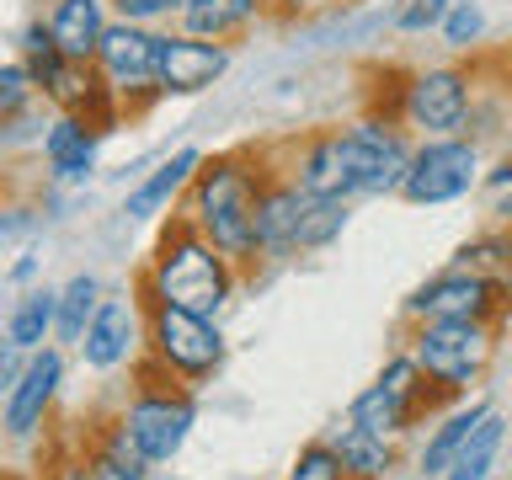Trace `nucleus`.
Instances as JSON below:
<instances>
[{
  "label": "nucleus",
  "mask_w": 512,
  "mask_h": 480,
  "mask_svg": "<svg viewBox=\"0 0 512 480\" xmlns=\"http://www.w3.org/2000/svg\"><path fill=\"white\" fill-rule=\"evenodd\" d=\"M160 38L166 32L160 27H144V22H123V16H112V27L102 32V48H96V70H102V80L112 86V96H118L123 107L150 102V96H160Z\"/></svg>",
  "instance_id": "obj_9"
},
{
  "label": "nucleus",
  "mask_w": 512,
  "mask_h": 480,
  "mask_svg": "<svg viewBox=\"0 0 512 480\" xmlns=\"http://www.w3.org/2000/svg\"><path fill=\"white\" fill-rule=\"evenodd\" d=\"M486 166H480V144L464 139V134H443V139H422L411 150V166H406V182H400V198L416 203V208H438V203H454L464 198Z\"/></svg>",
  "instance_id": "obj_8"
},
{
  "label": "nucleus",
  "mask_w": 512,
  "mask_h": 480,
  "mask_svg": "<svg viewBox=\"0 0 512 480\" xmlns=\"http://www.w3.org/2000/svg\"><path fill=\"white\" fill-rule=\"evenodd\" d=\"M107 299V288L96 272H75L70 283L59 288V326H54V347H80V336H86L96 304Z\"/></svg>",
  "instance_id": "obj_24"
},
{
  "label": "nucleus",
  "mask_w": 512,
  "mask_h": 480,
  "mask_svg": "<svg viewBox=\"0 0 512 480\" xmlns=\"http://www.w3.org/2000/svg\"><path fill=\"white\" fill-rule=\"evenodd\" d=\"M54 326H59V288H22V299L11 304L6 326H0V342L22 352H43L54 342Z\"/></svg>",
  "instance_id": "obj_23"
},
{
  "label": "nucleus",
  "mask_w": 512,
  "mask_h": 480,
  "mask_svg": "<svg viewBox=\"0 0 512 480\" xmlns=\"http://www.w3.org/2000/svg\"><path fill=\"white\" fill-rule=\"evenodd\" d=\"M230 70V43H208L192 32H166L160 38V96H198Z\"/></svg>",
  "instance_id": "obj_15"
},
{
  "label": "nucleus",
  "mask_w": 512,
  "mask_h": 480,
  "mask_svg": "<svg viewBox=\"0 0 512 480\" xmlns=\"http://www.w3.org/2000/svg\"><path fill=\"white\" fill-rule=\"evenodd\" d=\"M288 176L315 192V198H363V166H358V144H352L347 128H320V134H310L299 144L294 166H288Z\"/></svg>",
  "instance_id": "obj_12"
},
{
  "label": "nucleus",
  "mask_w": 512,
  "mask_h": 480,
  "mask_svg": "<svg viewBox=\"0 0 512 480\" xmlns=\"http://www.w3.org/2000/svg\"><path fill=\"white\" fill-rule=\"evenodd\" d=\"M235 272L240 267L230 256H219L214 240H208L187 214H171V224L155 235L150 262L139 267L134 294L144 304H176V310L219 320L224 304L235 299Z\"/></svg>",
  "instance_id": "obj_1"
},
{
  "label": "nucleus",
  "mask_w": 512,
  "mask_h": 480,
  "mask_svg": "<svg viewBox=\"0 0 512 480\" xmlns=\"http://www.w3.org/2000/svg\"><path fill=\"white\" fill-rule=\"evenodd\" d=\"M406 352L422 368V379L432 384L438 400H464L486 379V368L496 358V326L480 320H422L406 336Z\"/></svg>",
  "instance_id": "obj_4"
},
{
  "label": "nucleus",
  "mask_w": 512,
  "mask_h": 480,
  "mask_svg": "<svg viewBox=\"0 0 512 480\" xmlns=\"http://www.w3.org/2000/svg\"><path fill=\"white\" fill-rule=\"evenodd\" d=\"M112 16H123V22H144V27H160L171 22V16H182V0H107Z\"/></svg>",
  "instance_id": "obj_32"
},
{
  "label": "nucleus",
  "mask_w": 512,
  "mask_h": 480,
  "mask_svg": "<svg viewBox=\"0 0 512 480\" xmlns=\"http://www.w3.org/2000/svg\"><path fill=\"white\" fill-rule=\"evenodd\" d=\"M80 363L91 368V374H118L123 363H134L139 352H144V304L139 294L128 299H102L96 304V315H91V326L86 336H80Z\"/></svg>",
  "instance_id": "obj_13"
},
{
  "label": "nucleus",
  "mask_w": 512,
  "mask_h": 480,
  "mask_svg": "<svg viewBox=\"0 0 512 480\" xmlns=\"http://www.w3.org/2000/svg\"><path fill=\"white\" fill-rule=\"evenodd\" d=\"M224 358H230V342H224L219 320L176 310V304H144V352H139V363L150 368V374L198 390V384H208L224 368Z\"/></svg>",
  "instance_id": "obj_3"
},
{
  "label": "nucleus",
  "mask_w": 512,
  "mask_h": 480,
  "mask_svg": "<svg viewBox=\"0 0 512 480\" xmlns=\"http://www.w3.org/2000/svg\"><path fill=\"white\" fill-rule=\"evenodd\" d=\"M38 278V256H22V262L11 267V283H32Z\"/></svg>",
  "instance_id": "obj_35"
},
{
  "label": "nucleus",
  "mask_w": 512,
  "mask_h": 480,
  "mask_svg": "<svg viewBox=\"0 0 512 480\" xmlns=\"http://www.w3.org/2000/svg\"><path fill=\"white\" fill-rule=\"evenodd\" d=\"M22 224H27V208H6V214H0V235L22 230Z\"/></svg>",
  "instance_id": "obj_36"
},
{
  "label": "nucleus",
  "mask_w": 512,
  "mask_h": 480,
  "mask_svg": "<svg viewBox=\"0 0 512 480\" xmlns=\"http://www.w3.org/2000/svg\"><path fill=\"white\" fill-rule=\"evenodd\" d=\"M326 443H331V454L342 459L347 480H384L395 470V443L379 438V432H368V427H358L352 416L326 432Z\"/></svg>",
  "instance_id": "obj_21"
},
{
  "label": "nucleus",
  "mask_w": 512,
  "mask_h": 480,
  "mask_svg": "<svg viewBox=\"0 0 512 480\" xmlns=\"http://www.w3.org/2000/svg\"><path fill=\"white\" fill-rule=\"evenodd\" d=\"M470 96H475V80L464 64H427V70H416L411 86L400 91V118H406V128H416L422 139L459 134L464 118H470Z\"/></svg>",
  "instance_id": "obj_10"
},
{
  "label": "nucleus",
  "mask_w": 512,
  "mask_h": 480,
  "mask_svg": "<svg viewBox=\"0 0 512 480\" xmlns=\"http://www.w3.org/2000/svg\"><path fill=\"white\" fill-rule=\"evenodd\" d=\"M347 219H352V203L347 198H315L310 214H304V224H299V256L326 251L331 240L347 230Z\"/></svg>",
  "instance_id": "obj_27"
},
{
  "label": "nucleus",
  "mask_w": 512,
  "mask_h": 480,
  "mask_svg": "<svg viewBox=\"0 0 512 480\" xmlns=\"http://www.w3.org/2000/svg\"><path fill=\"white\" fill-rule=\"evenodd\" d=\"M32 102H38V86H32L27 64L22 59H6V64H0V123L16 118V112H27Z\"/></svg>",
  "instance_id": "obj_29"
},
{
  "label": "nucleus",
  "mask_w": 512,
  "mask_h": 480,
  "mask_svg": "<svg viewBox=\"0 0 512 480\" xmlns=\"http://www.w3.org/2000/svg\"><path fill=\"white\" fill-rule=\"evenodd\" d=\"M96 144L102 134L80 118V112H54V123L38 134V155H43V176L54 187H80L96 171Z\"/></svg>",
  "instance_id": "obj_16"
},
{
  "label": "nucleus",
  "mask_w": 512,
  "mask_h": 480,
  "mask_svg": "<svg viewBox=\"0 0 512 480\" xmlns=\"http://www.w3.org/2000/svg\"><path fill=\"white\" fill-rule=\"evenodd\" d=\"M448 267H459V272H486V278H512V230H507V224H496V230L464 240Z\"/></svg>",
  "instance_id": "obj_26"
},
{
  "label": "nucleus",
  "mask_w": 512,
  "mask_h": 480,
  "mask_svg": "<svg viewBox=\"0 0 512 480\" xmlns=\"http://www.w3.org/2000/svg\"><path fill=\"white\" fill-rule=\"evenodd\" d=\"M80 459H86L91 480H150V470H155V464L139 454V443L128 438V427L118 416H107V422L96 427V438L80 448Z\"/></svg>",
  "instance_id": "obj_20"
},
{
  "label": "nucleus",
  "mask_w": 512,
  "mask_h": 480,
  "mask_svg": "<svg viewBox=\"0 0 512 480\" xmlns=\"http://www.w3.org/2000/svg\"><path fill=\"white\" fill-rule=\"evenodd\" d=\"M507 304H512V278L443 267L422 288H411L400 315H406V326H422V320H480V326H502Z\"/></svg>",
  "instance_id": "obj_7"
},
{
  "label": "nucleus",
  "mask_w": 512,
  "mask_h": 480,
  "mask_svg": "<svg viewBox=\"0 0 512 480\" xmlns=\"http://www.w3.org/2000/svg\"><path fill=\"white\" fill-rule=\"evenodd\" d=\"M38 16L48 22V32H54V43H59L64 59L96 64L102 32L112 27V6H107V0H48Z\"/></svg>",
  "instance_id": "obj_17"
},
{
  "label": "nucleus",
  "mask_w": 512,
  "mask_h": 480,
  "mask_svg": "<svg viewBox=\"0 0 512 480\" xmlns=\"http://www.w3.org/2000/svg\"><path fill=\"white\" fill-rule=\"evenodd\" d=\"M486 400H470L464 395L454 411H438V422H432V432H427V443H422V454H416V470H422L427 480H438V475H448L454 470V459H459V448L470 443V432L486 422Z\"/></svg>",
  "instance_id": "obj_19"
},
{
  "label": "nucleus",
  "mask_w": 512,
  "mask_h": 480,
  "mask_svg": "<svg viewBox=\"0 0 512 480\" xmlns=\"http://www.w3.org/2000/svg\"><path fill=\"white\" fill-rule=\"evenodd\" d=\"M438 32H443L448 48H475L480 38H486V6H480V0H454Z\"/></svg>",
  "instance_id": "obj_28"
},
{
  "label": "nucleus",
  "mask_w": 512,
  "mask_h": 480,
  "mask_svg": "<svg viewBox=\"0 0 512 480\" xmlns=\"http://www.w3.org/2000/svg\"><path fill=\"white\" fill-rule=\"evenodd\" d=\"M267 11V0H182V32L192 38H208V43H235L256 16Z\"/></svg>",
  "instance_id": "obj_22"
},
{
  "label": "nucleus",
  "mask_w": 512,
  "mask_h": 480,
  "mask_svg": "<svg viewBox=\"0 0 512 480\" xmlns=\"http://www.w3.org/2000/svg\"><path fill=\"white\" fill-rule=\"evenodd\" d=\"M502 443H507V422L502 411H486V422L470 432V443L459 448L454 470L438 475V480H496V459H502Z\"/></svg>",
  "instance_id": "obj_25"
},
{
  "label": "nucleus",
  "mask_w": 512,
  "mask_h": 480,
  "mask_svg": "<svg viewBox=\"0 0 512 480\" xmlns=\"http://www.w3.org/2000/svg\"><path fill=\"white\" fill-rule=\"evenodd\" d=\"M27 358H32V352H22V347H11V342H0V395H6L11 384L22 379V368H27Z\"/></svg>",
  "instance_id": "obj_34"
},
{
  "label": "nucleus",
  "mask_w": 512,
  "mask_h": 480,
  "mask_svg": "<svg viewBox=\"0 0 512 480\" xmlns=\"http://www.w3.org/2000/svg\"><path fill=\"white\" fill-rule=\"evenodd\" d=\"M283 480H347V470H342V459L331 454V443H326V438H315V443H304V448H299L294 470H288Z\"/></svg>",
  "instance_id": "obj_30"
},
{
  "label": "nucleus",
  "mask_w": 512,
  "mask_h": 480,
  "mask_svg": "<svg viewBox=\"0 0 512 480\" xmlns=\"http://www.w3.org/2000/svg\"><path fill=\"white\" fill-rule=\"evenodd\" d=\"M438 406H443V400L432 395V384L422 379L416 358H411V352H395V358L379 368V379H374V384H363V390L352 395L347 416H352L358 427L379 432V438L400 443L416 422H422L427 411H438Z\"/></svg>",
  "instance_id": "obj_6"
},
{
  "label": "nucleus",
  "mask_w": 512,
  "mask_h": 480,
  "mask_svg": "<svg viewBox=\"0 0 512 480\" xmlns=\"http://www.w3.org/2000/svg\"><path fill=\"white\" fill-rule=\"evenodd\" d=\"M139 379L144 384L118 406V422L128 427V438L139 443V454L160 470V464H171L187 448L192 427H198V400H192L187 384L160 379L144 363H139Z\"/></svg>",
  "instance_id": "obj_5"
},
{
  "label": "nucleus",
  "mask_w": 512,
  "mask_h": 480,
  "mask_svg": "<svg viewBox=\"0 0 512 480\" xmlns=\"http://www.w3.org/2000/svg\"><path fill=\"white\" fill-rule=\"evenodd\" d=\"M267 187V171L251 155H203L192 187L182 192V214L214 240L219 256L235 267L256 262V198Z\"/></svg>",
  "instance_id": "obj_2"
},
{
  "label": "nucleus",
  "mask_w": 512,
  "mask_h": 480,
  "mask_svg": "<svg viewBox=\"0 0 512 480\" xmlns=\"http://www.w3.org/2000/svg\"><path fill=\"white\" fill-rule=\"evenodd\" d=\"M315 192H304L294 176H267L262 198H256V256L267 262H288L299 256V224L310 214Z\"/></svg>",
  "instance_id": "obj_14"
},
{
  "label": "nucleus",
  "mask_w": 512,
  "mask_h": 480,
  "mask_svg": "<svg viewBox=\"0 0 512 480\" xmlns=\"http://www.w3.org/2000/svg\"><path fill=\"white\" fill-rule=\"evenodd\" d=\"M480 187H486V208H491V219L512 230V155H507V160H496V166H491L486 176H480Z\"/></svg>",
  "instance_id": "obj_31"
},
{
  "label": "nucleus",
  "mask_w": 512,
  "mask_h": 480,
  "mask_svg": "<svg viewBox=\"0 0 512 480\" xmlns=\"http://www.w3.org/2000/svg\"><path fill=\"white\" fill-rule=\"evenodd\" d=\"M448 6H454V0H406L395 16V27L400 32H432V27H443Z\"/></svg>",
  "instance_id": "obj_33"
},
{
  "label": "nucleus",
  "mask_w": 512,
  "mask_h": 480,
  "mask_svg": "<svg viewBox=\"0 0 512 480\" xmlns=\"http://www.w3.org/2000/svg\"><path fill=\"white\" fill-rule=\"evenodd\" d=\"M64 390V347L48 342L43 352H32L22 379L0 395V427H6L11 443H32L54 416V400Z\"/></svg>",
  "instance_id": "obj_11"
},
{
  "label": "nucleus",
  "mask_w": 512,
  "mask_h": 480,
  "mask_svg": "<svg viewBox=\"0 0 512 480\" xmlns=\"http://www.w3.org/2000/svg\"><path fill=\"white\" fill-rule=\"evenodd\" d=\"M294 11H326V6H347V0H288Z\"/></svg>",
  "instance_id": "obj_37"
},
{
  "label": "nucleus",
  "mask_w": 512,
  "mask_h": 480,
  "mask_svg": "<svg viewBox=\"0 0 512 480\" xmlns=\"http://www.w3.org/2000/svg\"><path fill=\"white\" fill-rule=\"evenodd\" d=\"M198 166H203V150H176V155H166L155 171H144L139 182L128 187L123 214H128V219H160L171 203H182V192L192 187Z\"/></svg>",
  "instance_id": "obj_18"
}]
</instances>
